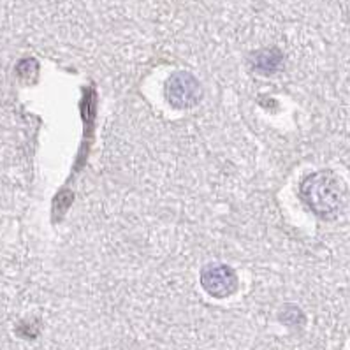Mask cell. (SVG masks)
Masks as SVG:
<instances>
[{"instance_id": "6da1fadb", "label": "cell", "mask_w": 350, "mask_h": 350, "mask_svg": "<svg viewBox=\"0 0 350 350\" xmlns=\"http://www.w3.org/2000/svg\"><path fill=\"white\" fill-rule=\"evenodd\" d=\"M299 196L315 217L334 220L347 204V187L333 171H317L301 182Z\"/></svg>"}, {"instance_id": "7a4b0ae2", "label": "cell", "mask_w": 350, "mask_h": 350, "mask_svg": "<svg viewBox=\"0 0 350 350\" xmlns=\"http://www.w3.org/2000/svg\"><path fill=\"white\" fill-rule=\"evenodd\" d=\"M201 287L217 299H226L238 291V275L231 266L222 262H210L201 269L199 275Z\"/></svg>"}, {"instance_id": "3957f363", "label": "cell", "mask_w": 350, "mask_h": 350, "mask_svg": "<svg viewBox=\"0 0 350 350\" xmlns=\"http://www.w3.org/2000/svg\"><path fill=\"white\" fill-rule=\"evenodd\" d=\"M165 100L176 109H187L201 99V83L190 72H176L165 81Z\"/></svg>"}, {"instance_id": "277c9868", "label": "cell", "mask_w": 350, "mask_h": 350, "mask_svg": "<svg viewBox=\"0 0 350 350\" xmlns=\"http://www.w3.org/2000/svg\"><path fill=\"white\" fill-rule=\"evenodd\" d=\"M252 69L260 72V75L268 76L273 75L282 64V53L276 48H268V50H260L252 55L250 58Z\"/></svg>"}]
</instances>
